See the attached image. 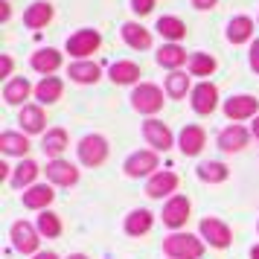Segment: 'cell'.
Segmentation results:
<instances>
[{"label": "cell", "instance_id": "cell-23", "mask_svg": "<svg viewBox=\"0 0 259 259\" xmlns=\"http://www.w3.org/2000/svg\"><path fill=\"white\" fill-rule=\"evenodd\" d=\"M253 35V21L250 18H233L230 24H227V41L230 44H245L247 38Z\"/></svg>", "mask_w": 259, "mask_h": 259}, {"label": "cell", "instance_id": "cell-36", "mask_svg": "<svg viewBox=\"0 0 259 259\" xmlns=\"http://www.w3.org/2000/svg\"><path fill=\"white\" fill-rule=\"evenodd\" d=\"M131 9L137 15H149L154 9V0H131Z\"/></svg>", "mask_w": 259, "mask_h": 259}, {"label": "cell", "instance_id": "cell-29", "mask_svg": "<svg viewBox=\"0 0 259 259\" xmlns=\"http://www.w3.org/2000/svg\"><path fill=\"white\" fill-rule=\"evenodd\" d=\"M157 32L169 41H181V38L187 35V24L181 21V18H172V15H163L160 21H157Z\"/></svg>", "mask_w": 259, "mask_h": 259}, {"label": "cell", "instance_id": "cell-39", "mask_svg": "<svg viewBox=\"0 0 259 259\" xmlns=\"http://www.w3.org/2000/svg\"><path fill=\"white\" fill-rule=\"evenodd\" d=\"M215 3H219V0H192V6H195V9H212Z\"/></svg>", "mask_w": 259, "mask_h": 259}, {"label": "cell", "instance_id": "cell-32", "mask_svg": "<svg viewBox=\"0 0 259 259\" xmlns=\"http://www.w3.org/2000/svg\"><path fill=\"white\" fill-rule=\"evenodd\" d=\"M227 166L219 163V160H207V163L198 166V178L201 181H207V184H222V181H227Z\"/></svg>", "mask_w": 259, "mask_h": 259}, {"label": "cell", "instance_id": "cell-31", "mask_svg": "<svg viewBox=\"0 0 259 259\" xmlns=\"http://www.w3.org/2000/svg\"><path fill=\"white\" fill-rule=\"evenodd\" d=\"M184 61H187V50H181L178 44H163L157 50V64L163 67H181Z\"/></svg>", "mask_w": 259, "mask_h": 259}, {"label": "cell", "instance_id": "cell-37", "mask_svg": "<svg viewBox=\"0 0 259 259\" xmlns=\"http://www.w3.org/2000/svg\"><path fill=\"white\" fill-rule=\"evenodd\" d=\"M250 67L259 73V41H253V47H250Z\"/></svg>", "mask_w": 259, "mask_h": 259}, {"label": "cell", "instance_id": "cell-40", "mask_svg": "<svg viewBox=\"0 0 259 259\" xmlns=\"http://www.w3.org/2000/svg\"><path fill=\"white\" fill-rule=\"evenodd\" d=\"M32 259H59V256H56L53 250H38V253H35Z\"/></svg>", "mask_w": 259, "mask_h": 259}, {"label": "cell", "instance_id": "cell-24", "mask_svg": "<svg viewBox=\"0 0 259 259\" xmlns=\"http://www.w3.org/2000/svg\"><path fill=\"white\" fill-rule=\"evenodd\" d=\"M61 91H64L61 79H56V76H44V79L38 82V88H35V96L44 102V105H50V102H59Z\"/></svg>", "mask_w": 259, "mask_h": 259}, {"label": "cell", "instance_id": "cell-11", "mask_svg": "<svg viewBox=\"0 0 259 259\" xmlns=\"http://www.w3.org/2000/svg\"><path fill=\"white\" fill-rule=\"evenodd\" d=\"M178 189V175L175 172H154L146 184V195L149 198H163V195H172Z\"/></svg>", "mask_w": 259, "mask_h": 259}, {"label": "cell", "instance_id": "cell-14", "mask_svg": "<svg viewBox=\"0 0 259 259\" xmlns=\"http://www.w3.org/2000/svg\"><path fill=\"white\" fill-rule=\"evenodd\" d=\"M53 198H56V192H53L50 184H35L24 192V207L26 210H47Z\"/></svg>", "mask_w": 259, "mask_h": 259}, {"label": "cell", "instance_id": "cell-21", "mask_svg": "<svg viewBox=\"0 0 259 259\" xmlns=\"http://www.w3.org/2000/svg\"><path fill=\"white\" fill-rule=\"evenodd\" d=\"M50 18H53V6L38 0V3H32V6L26 9L24 24L29 26V29H41V26H47V24H50Z\"/></svg>", "mask_w": 259, "mask_h": 259}, {"label": "cell", "instance_id": "cell-27", "mask_svg": "<svg viewBox=\"0 0 259 259\" xmlns=\"http://www.w3.org/2000/svg\"><path fill=\"white\" fill-rule=\"evenodd\" d=\"M0 149L6 154H18V157H24L29 152V140H26L24 134H15V131H3L0 134Z\"/></svg>", "mask_w": 259, "mask_h": 259}, {"label": "cell", "instance_id": "cell-25", "mask_svg": "<svg viewBox=\"0 0 259 259\" xmlns=\"http://www.w3.org/2000/svg\"><path fill=\"white\" fill-rule=\"evenodd\" d=\"M122 38H125V44L134 50H149L152 47V35H149V29H143L140 24H125L122 26Z\"/></svg>", "mask_w": 259, "mask_h": 259}, {"label": "cell", "instance_id": "cell-3", "mask_svg": "<svg viewBox=\"0 0 259 259\" xmlns=\"http://www.w3.org/2000/svg\"><path fill=\"white\" fill-rule=\"evenodd\" d=\"M131 105L140 114H157L163 108V94H160L157 84H137L134 94H131Z\"/></svg>", "mask_w": 259, "mask_h": 259}, {"label": "cell", "instance_id": "cell-34", "mask_svg": "<svg viewBox=\"0 0 259 259\" xmlns=\"http://www.w3.org/2000/svg\"><path fill=\"white\" fill-rule=\"evenodd\" d=\"M187 91H189V76H187V73L175 70V73H169V76H166V94L172 96V99L187 96Z\"/></svg>", "mask_w": 259, "mask_h": 259}, {"label": "cell", "instance_id": "cell-20", "mask_svg": "<svg viewBox=\"0 0 259 259\" xmlns=\"http://www.w3.org/2000/svg\"><path fill=\"white\" fill-rule=\"evenodd\" d=\"M32 91V84L26 82L24 76H18V79H9V82L3 84V99L9 102V105H21L26 96Z\"/></svg>", "mask_w": 259, "mask_h": 259}, {"label": "cell", "instance_id": "cell-8", "mask_svg": "<svg viewBox=\"0 0 259 259\" xmlns=\"http://www.w3.org/2000/svg\"><path fill=\"white\" fill-rule=\"evenodd\" d=\"M143 134H146L149 146H154L157 152H166L172 146V131L166 128V122H160V119H146L143 122Z\"/></svg>", "mask_w": 259, "mask_h": 259}, {"label": "cell", "instance_id": "cell-30", "mask_svg": "<svg viewBox=\"0 0 259 259\" xmlns=\"http://www.w3.org/2000/svg\"><path fill=\"white\" fill-rule=\"evenodd\" d=\"M35 178H38V163H35V160H21V163L15 166L12 187L15 189H24V187H29Z\"/></svg>", "mask_w": 259, "mask_h": 259}, {"label": "cell", "instance_id": "cell-1", "mask_svg": "<svg viewBox=\"0 0 259 259\" xmlns=\"http://www.w3.org/2000/svg\"><path fill=\"white\" fill-rule=\"evenodd\" d=\"M163 253L169 259H201L204 242L192 233H172L163 239Z\"/></svg>", "mask_w": 259, "mask_h": 259}, {"label": "cell", "instance_id": "cell-35", "mask_svg": "<svg viewBox=\"0 0 259 259\" xmlns=\"http://www.w3.org/2000/svg\"><path fill=\"white\" fill-rule=\"evenodd\" d=\"M38 233L41 236H47V239H56V236H61V222H59V215L56 212H50L44 210L41 215H38Z\"/></svg>", "mask_w": 259, "mask_h": 259}, {"label": "cell", "instance_id": "cell-43", "mask_svg": "<svg viewBox=\"0 0 259 259\" xmlns=\"http://www.w3.org/2000/svg\"><path fill=\"white\" fill-rule=\"evenodd\" d=\"M253 137L259 140V117H256V122H253Z\"/></svg>", "mask_w": 259, "mask_h": 259}, {"label": "cell", "instance_id": "cell-2", "mask_svg": "<svg viewBox=\"0 0 259 259\" xmlns=\"http://www.w3.org/2000/svg\"><path fill=\"white\" fill-rule=\"evenodd\" d=\"M9 236H12V247L18 250V253H32V256L38 253L41 233H38V227H32L29 222H15L12 230H9Z\"/></svg>", "mask_w": 259, "mask_h": 259}, {"label": "cell", "instance_id": "cell-18", "mask_svg": "<svg viewBox=\"0 0 259 259\" xmlns=\"http://www.w3.org/2000/svg\"><path fill=\"white\" fill-rule=\"evenodd\" d=\"M154 215L149 210H131L128 219H125V233L128 236H146L152 230Z\"/></svg>", "mask_w": 259, "mask_h": 259}, {"label": "cell", "instance_id": "cell-12", "mask_svg": "<svg viewBox=\"0 0 259 259\" xmlns=\"http://www.w3.org/2000/svg\"><path fill=\"white\" fill-rule=\"evenodd\" d=\"M157 169V154L154 152H134L125 160V175L128 178H143Z\"/></svg>", "mask_w": 259, "mask_h": 259}, {"label": "cell", "instance_id": "cell-41", "mask_svg": "<svg viewBox=\"0 0 259 259\" xmlns=\"http://www.w3.org/2000/svg\"><path fill=\"white\" fill-rule=\"evenodd\" d=\"M0 6H3V9H0V18H3V21H9V3H0Z\"/></svg>", "mask_w": 259, "mask_h": 259}, {"label": "cell", "instance_id": "cell-6", "mask_svg": "<svg viewBox=\"0 0 259 259\" xmlns=\"http://www.w3.org/2000/svg\"><path fill=\"white\" fill-rule=\"evenodd\" d=\"M259 111V99L256 96H230L227 102H224V114H227V119H233V122H239V119H247V117H256Z\"/></svg>", "mask_w": 259, "mask_h": 259}, {"label": "cell", "instance_id": "cell-22", "mask_svg": "<svg viewBox=\"0 0 259 259\" xmlns=\"http://www.w3.org/2000/svg\"><path fill=\"white\" fill-rule=\"evenodd\" d=\"M18 122H21V128L29 131V134H38V131H44V111L38 105H24V111H21V117H18Z\"/></svg>", "mask_w": 259, "mask_h": 259}, {"label": "cell", "instance_id": "cell-7", "mask_svg": "<svg viewBox=\"0 0 259 259\" xmlns=\"http://www.w3.org/2000/svg\"><path fill=\"white\" fill-rule=\"evenodd\" d=\"M99 44H102V38H99V32H96V29H79L76 35L67 38V53L82 59V56H91Z\"/></svg>", "mask_w": 259, "mask_h": 259}, {"label": "cell", "instance_id": "cell-17", "mask_svg": "<svg viewBox=\"0 0 259 259\" xmlns=\"http://www.w3.org/2000/svg\"><path fill=\"white\" fill-rule=\"evenodd\" d=\"M32 67H35L38 73H44V76H53V73L61 67V53L59 50H38L35 56H32Z\"/></svg>", "mask_w": 259, "mask_h": 259}, {"label": "cell", "instance_id": "cell-38", "mask_svg": "<svg viewBox=\"0 0 259 259\" xmlns=\"http://www.w3.org/2000/svg\"><path fill=\"white\" fill-rule=\"evenodd\" d=\"M9 73H12V59H9V56H3V59H0V76L6 79Z\"/></svg>", "mask_w": 259, "mask_h": 259}, {"label": "cell", "instance_id": "cell-5", "mask_svg": "<svg viewBox=\"0 0 259 259\" xmlns=\"http://www.w3.org/2000/svg\"><path fill=\"white\" fill-rule=\"evenodd\" d=\"M189 210H192V204H189L187 195H172L163 207V224L172 230H181L189 219Z\"/></svg>", "mask_w": 259, "mask_h": 259}, {"label": "cell", "instance_id": "cell-16", "mask_svg": "<svg viewBox=\"0 0 259 259\" xmlns=\"http://www.w3.org/2000/svg\"><path fill=\"white\" fill-rule=\"evenodd\" d=\"M245 146H247V131L242 125H230L219 134V149H224V152H242Z\"/></svg>", "mask_w": 259, "mask_h": 259}, {"label": "cell", "instance_id": "cell-10", "mask_svg": "<svg viewBox=\"0 0 259 259\" xmlns=\"http://www.w3.org/2000/svg\"><path fill=\"white\" fill-rule=\"evenodd\" d=\"M219 105V91H215V84L210 82H201L195 91H192V108H195V114H212Z\"/></svg>", "mask_w": 259, "mask_h": 259}, {"label": "cell", "instance_id": "cell-13", "mask_svg": "<svg viewBox=\"0 0 259 259\" xmlns=\"http://www.w3.org/2000/svg\"><path fill=\"white\" fill-rule=\"evenodd\" d=\"M201 236H204L212 247L230 245V227L224 222H219V219H204V222H201Z\"/></svg>", "mask_w": 259, "mask_h": 259}, {"label": "cell", "instance_id": "cell-33", "mask_svg": "<svg viewBox=\"0 0 259 259\" xmlns=\"http://www.w3.org/2000/svg\"><path fill=\"white\" fill-rule=\"evenodd\" d=\"M215 70V59L210 53H192L189 56V73L192 76H210Z\"/></svg>", "mask_w": 259, "mask_h": 259}, {"label": "cell", "instance_id": "cell-28", "mask_svg": "<svg viewBox=\"0 0 259 259\" xmlns=\"http://www.w3.org/2000/svg\"><path fill=\"white\" fill-rule=\"evenodd\" d=\"M111 79H114V84H131L140 79V67L134 61H117V64H111Z\"/></svg>", "mask_w": 259, "mask_h": 259}, {"label": "cell", "instance_id": "cell-44", "mask_svg": "<svg viewBox=\"0 0 259 259\" xmlns=\"http://www.w3.org/2000/svg\"><path fill=\"white\" fill-rule=\"evenodd\" d=\"M67 259H88V256H84V253H70Z\"/></svg>", "mask_w": 259, "mask_h": 259}, {"label": "cell", "instance_id": "cell-42", "mask_svg": "<svg viewBox=\"0 0 259 259\" xmlns=\"http://www.w3.org/2000/svg\"><path fill=\"white\" fill-rule=\"evenodd\" d=\"M250 259H259V245H256V247H250Z\"/></svg>", "mask_w": 259, "mask_h": 259}, {"label": "cell", "instance_id": "cell-9", "mask_svg": "<svg viewBox=\"0 0 259 259\" xmlns=\"http://www.w3.org/2000/svg\"><path fill=\"white\" fill-rule=\"evenodd\" d=\"M44 172H47V178L53 184H59V187H73V184L79 181V169L73 163H67V160H61V157L59 160H50Z\"/></svg>", "mask_w": 259, "mask_h": 259}, {"label": "cell", "instance_id": "cell-26", "mask_svg": "<svg viewBox=\"0 0 259 259\" xmlns=\"http://www.w3.org/2000/svg\"><path fill=\"white\" fill-rule=\"evenodd\" d=\"M67 76L79 84H91L99 79V64H94V61H76V64H70Z\"/></svg>", "mask_w": 259, "mask_h": 259}, {"label": "cell", "instance_id": "cell-15", "mask_svg": "<svg viewBox=\"0 0 259 259\" xmlns=\"http://www.w3.org/2000/svg\"><path fill=\"white\" fill-rule=\"evenodd\" d=\"M204 140H207V134H204L201 125H184L178 143H181V152L187 154V157H192V154H198L204 149Z\"/></svg>", "mask_w": 259, "mask_h": 259}, {"label": "cell", "instance_id": "cell-4", "mask_svg": "<svg viewBox=\"0 0 259 259\" xmlns=\"http://www.w3.org/2000/svg\"><path fill=\"white\" fill-rule=\"evenodd\" d=\"M108 157V143L105 137L99 134H88L82 143H79V160L84 166H102Z\"/></svg>", "mask_w": 259, "mask_h": 259}, {"label": "cell", "instance_id": "cell-19", "mask_svg": "<svg viewBox=\"0 0 259 259\" xmlns=\"http://www.w3.org/2000/svg\"><path fill=\"white\" fill-rule=\"evenodd\" d=\"M41 149H44V154H47V157L59 160L61 152L67 149V131H64V128L47 131V134H44V140H41Z\"/></svg>", "mask_w": 259, "mask_h": 259}]
</instances>
